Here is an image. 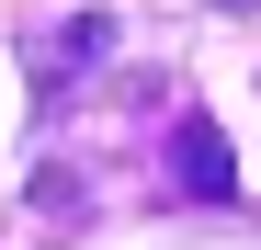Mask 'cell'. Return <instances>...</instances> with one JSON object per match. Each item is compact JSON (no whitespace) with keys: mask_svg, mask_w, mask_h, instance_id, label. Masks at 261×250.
I'll return each mask as SVG.
<instances>
[{"mask_svg":"<svg viewBox=\"0 0 261 250\" xmlns=\"http://www.w3.org/2000/svg\"><path fill=\"white\" fill-rule=\"evenodd\" d=\"M182 193L193 205H227L239 193V159H227V137H216L204 114H182Z\"/></svg>","mask_w":261,"mask_h":250,"instance_id":"2","label":"cell"},{"mask_svg":"<svg viewBox=\"0 0 261 250\" xmlns=\"http://www.w3.org/2000/svg\"><path fill=\"white\" fill-rule=\"evenodd\" d=\"M102 46H114V23H102V12H80V23H57L46 46H34V103L57 114V91H68L80 68H102Z\"/></svg>","mask_w":261,"mask_h":250,"instance_id":"1","label":"cell"}]
</instances>
